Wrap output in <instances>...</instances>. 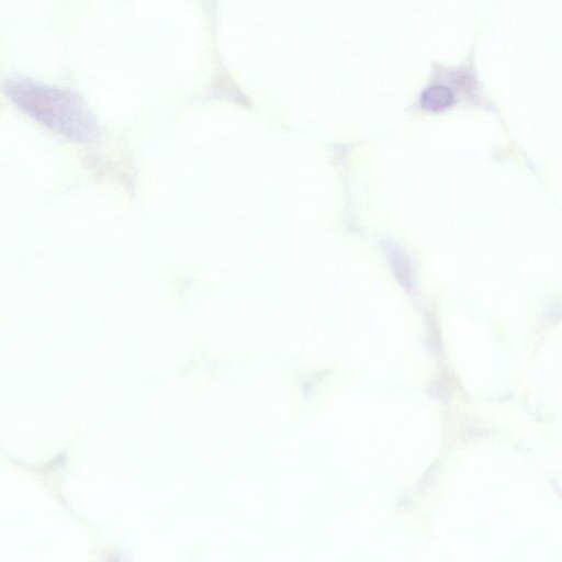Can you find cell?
I'll list each match as a JSON object with an SVG mask.
<instances>
[{"instance_id": "cell-1", "label": "cell", "mask_w": 562, "mask_h": 562, "mask_svg": "<svg viewBox=\"0 0 562 562\" xmlns=\"http://www.w3.org/2000/svg\"><path fill=\"white\" fill-rule=\"evenodd\" d=\"M5 90L25 112L59 133L86 140L95 132L92 114L70 90L26 78L8 80Z\"/></svg>"}, {"instance_id": "cell-2", "label": "cell", "mask_w": 562, "mask_h": 562, "mask_svg": "<svg viewBox=\"0 0 562 562\" xmlns=\"http://www.w3.org/2000/svg\"><path fill=\"white\" fill-rule=\"evenodd\" d=\"M453 99L452 90L442 83H435L427 87L420 97L423 105L429 110H440L451 103Z\"/></svg>"}]
</instances>
